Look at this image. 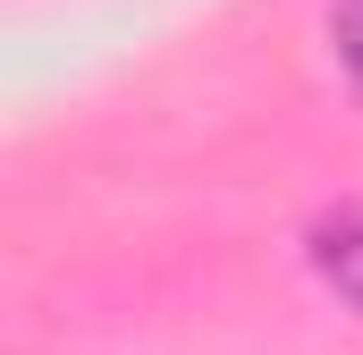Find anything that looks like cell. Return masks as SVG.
I'll return each mask as SVG.
<instances>
[{
  "label": "cell",
  "mask_w": 363,
  "mask_h": 355,
  "mask_svg": "<svg viewBox=\"0 0 363 355\" xmlns=\"http://www.w3.org/2000/svg\"><path fill=\"white\" fill-rule=\"evenodd\" d=\"M330 51H338L347 85L363 93V0H338V9H330Z\"/></svg>",
  "instance_id": "7a4b0ae2"
},
{
  "label": "cell",
  "mask_w": 363,
  "mask_h": 355,
  "mask_svg": "<svg viewBox=\"0 0 363 355\" xmlns=\"http://www.w3.org/2000/svg\"><path fill=\"white\" fill-rule=\"evenodd\" d=\"M313 263H321V279L363 313V203H338L330 220H313Z\"/></svg>",
  "instance_id": "6da1fadb"
}]
</instances>
